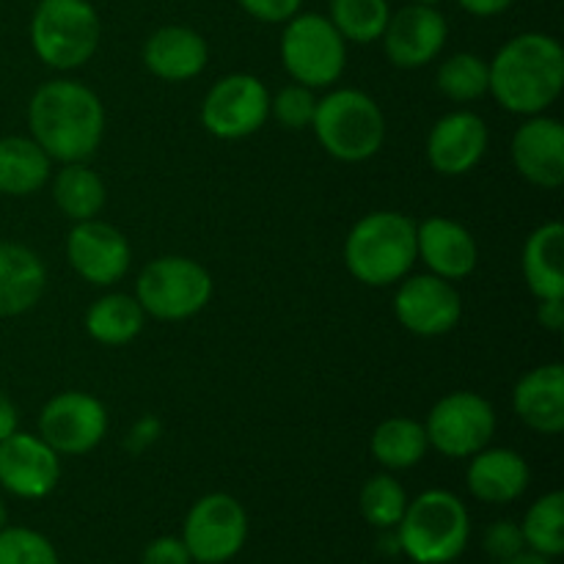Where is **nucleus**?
<instances>
[{"label":"nucleus","mask_w":564,"mask_h":564,"mask_svg":"<svg viewBox=\"0 0 564 564\" xmlns=\"http://www.w3.org/2000/svg\"><path fill=\"white\" fill-rule=\"evenodd\" d=\"M47 268L42 257L20 242L0 240V317L31 312L44 295Z\"/></svg>","instance_id":"5701e85b"},{"label":"nucleus","mask_w":564,"mask_h":564,"mask_svg":"<svg viewBox=\"0 0 564 564\" xmlns=\"http://www.w3.org/2000/svg\"><path fill=\"white\" fill-rule=\"evenodd\" d=\"M53 176V160L31 135L0 138V193L25 198L42 191Z\"/></svg>","instance_id":"393cba45"},{"label":"nucleus","mask_w":564,"mask_h":564,"mask_svg":"<svg viewBox=\"0 0 564 564\" xmlns=\"http://www.w3.org/2000/svg\"><path fill=\"white\" fill-rule=\"evenodd\" d=\"M482 549L496 564L512 560V556H518L521 551H527L521 523H516V521L490 523L482 534Z\"/></svg>","instance_id":"f704fd0d"},{"label":"nucleus","mask_w":564,"mask_h":564,"mask_svg":"<svg viewBox=\"0 0 564 564\" xmlns=\"http://www.w3.org/2000/svg\"><path fill=\"white\" fill-rule=\"evenodd\" d=\"M0 564H58V551L36 529L6 523L0 529Z\"/></svg>","instance_id":"473e14b6"},{"label":"nucleus","mask_w":564,"mask_h":564,"mask_svg":"<svg viewBox=\"0 0 564 564\" xmlns=\"http://www.w3.org/2000/svg\"><path fill=\"white\" fill-rule=\"evenodd\" d=\"M380 39H383L386 58L397 69H424L444 50L449 25L435 6L408 3L405 9L389 17V25Z\"/></svg>","instance_id":"dca6fc26"},{"label":"nucleus","mask_w":564,"mask_h":564,"mask_svg":"<svg viewBox=\"0 0 564 564\" xmlns=\"http://www.w3.org/2000/svg\"><path fill=\"white\" fill-rule=\"evenodd\" d=\"M400 551L416 564H452L460 560L471 540V518L466 505L449 490H424L408 501L397 523Z\"/></svg>","instance_id":"20e7f679"},{"label":"nucleus","mask_w":564,"mask_h":564,"mask_svg":"<svg viewBox=\"0 0 564 564\" xmlns=\"http://www.w3.org/2000/svg\"><path fill=\"white\" fill-rule=\"evenodd\" d=\"M237 3L253 20L268 22V25H284L286 20H292L301 11L303 0H237Z\"/></svg>","instance_id":"c9c22d12"},{"label":"nucleus","mask_w":564,"mask_h":564,"mask_svg":"<svg viewBox=\"0 0 564 564\" xmlns=\"http://www.w3.org/2000/svg\"><path fill=\"white\" fill-rule=\"evenodd\" d=\"M248 540V512L235 496L207 494L182 523V543L196 564H226Z\"/></svg>","instance_id":"1a4fd4ad"},{"label":"nucleus","mask_w":564,"mask_h":564,"mask_svg":"<svg viewBox=\"0 0 564 564\" xmlns=\"http://www.w3.org/2000/svg\"><path fill=\"white\" fill-rule=\"evenodd\" d=\"M521 268L538 301L564 297V226L560 220H549L527 237Z\"/></svg>","instance_id":"b1692460"},{"label":"nucleus","mask_w":564,"mask_h":564,"mask_svg":"<svg viewBox=\"0 0 564 564\" xmlns=\"http://www.w3.org/2000/svg\"><path fill=\"white\" fill-rule=\"evenodd\" d=\"M53 202L69 220H91L102 213L108 191L97 171L86 163H64L53 176Z\"/></svg>","instance_id":"cd10ccee"},{"label":"nucleus","mask_w":564,"mask_h":564,"mask_svg":"<svg viewBox=\"0 0 564 564\" xmlns=\"http://www.w3.org/2000/svg\"><path fill=\"white\" fill-rule=\"evenodd\" d=\"M147 325L141 303L135 295L124 292H110V295L97 297L86 312V330L94 341L105 347H121L138 339V334Z\"/></svg>","instance_id":"a878e982"},{"label":"nucleus","mask_w":564,"mask_h":564,"mask_svg":"<svg viewBox=\"0 0 564 564\" xmlns=\"http://www.w3.org/2000/svg\"><path fill=\"white\" fill-rule=\"evenodd\" d=\"M416 259H422L424 268L438 279L460 281L477 270L479 248L466 226L433 215L416 224Z\"/></svg>","instance_id":"6ab92c4d"},{"label":"nucleus","mask_w":564,"mask_h":564,"mask_svg":"<svg viewBox=\"0 0 564 564\" xmlns=\"http://www.w3.org/2000/svg\"><path fill=\"white\" fill-rule=\"evenodd\" d=\"M270 119V91L257 75L235 72L215 83L202 102V124L220 141L253 135Z\"/></svg>","instance_id":"9b49d317"},{"label":"nucleus","mask_w":564,"mask_h":564,"mask_svg":"<svg viewBox=\"0 0 564 564\" xmlns=\"http://www.w3.org/2000/svg\"><path fill=\"white\" fill-rule=\"evenodd\" d=\"M512 411L529 430L560 435L564 430V367L543 364L523 375L512 389Z\"/></svg>","instance_id":"4be33fe9"},{"label":"nucleus","mask_w":564,"mask_h":564,"mask_svg":"<svg viewBox=\"0 0 564 564\" xmlns=\"http://www.w3.org/2000/svg\"><path fill=\"white\" fill-rule=\"evenodd\" d=\"M408 494L400 485V479H394L391 474H375L372 479H367L358 496V507H361V516L369 527L380 529V532H391L397 529V523L402 521L408 507Z\"/></svg>","instance_id":"2f4dec72"},{"label":"nucleus","mask_w":564,"mask_h":564,"mask_svg":"<svg viewBox=\"0 0 564 564\" xmlns=\"http://www.w3.org/2000/svg\"><path fill=\"white\" fill-rule=\"evenodd\" d=\"M213 275L202 262L187 257H158L135 281V301L143 314L163 323L196 317L213 301Z\"/></svg>","instance_id":"0eeeda50"},{"label":"nucleus","mask_w":564,"mask_h":564,"mask_svg":"<svg viewBox=\"0 0 564 564\" xmlns=\"http://www.w3.org/2000/svg\"><path fill=\"white\" fill-rule=\"evenodd\" d=\"M488 61L474 53H455L441 61L435 72V86L452 102H474L488 94Z\"/></svg>","instance_id":"7c9ffc66"},{"label":"nucleus","mask_w":564,"mask_h":564,"mask_svg":"<svg viewBox=\"0 0 564 564\" xmlns=\"http://www.w3.org/2000/svg\"><path fill=\"white\" fill-rule=\"evenodd\" d=\"M6 523H9V510H6V501L3 496H0V529H3Z\"/></svg>","instance_id":"37998d69"},{"label":"nucleus","mask_w":564,"mask_h":564,"mask_svg":"<svg viewBox=\"0 0 564 564\" xmlns=\"http://www.w3.org/2000/svg\"><path fill=\"white\" fill-rule=\"evenodd\" d=\"M389 0H330V17L345 42L372 44L389 25Z\"/></svg>","instance_id":"c756f323"},{"label":"nucleus","mask_w":564,"mask_h":564,"mask_svg":"<svg viewBox=\"0 0 564 564\" xmlns=\"http://www.w3.org/2000/svg\"><path fill=\"white\" fill-rule=\"evenodd\" d=\"M314 110H317L314 88L303 86V83H290L275 97H270V116L284 130H312Z\"/></svg>","instance_id":"72a5a7b5"},{"label":"nucleus","mask_w":564,"mask_h":564,"mask_svg":"<svg viewBox=\"0 0 564 564\" xmlns=\"http://www.w3.org/2000/svg\"><path fill=\"white\" fill-rule=\"evenodd\" d=\"M463 11L471 17H499L510 9L516 0H457Z\"/></svg>","instance_id":"ea45409f"},{"label":"nucleus","mask_w":564,"mask_h":564,"mask_svg":"<svg viewBox=\"0 0 564 564\" xmlns=\"http://www.w3.org/2000/svg\"><path fill=\"white\" fill-rule=\"evenodd\" d=\"M17 430H20V413H17V405L11 402V397L0 391V441L14 435Z\"/></svg>","instance_id":"a19ab883"},{"label":"nucleus","mask_w":564,"mask_h":564,"mask_svg":"<svg viewBox=\"0 0 564 564\" xmlns=\"http://www.w3.org/2000/svg\"><path fill=\"white\" fill-rule=\"evenodd\" d=\"M499 564H551V560H545V556L540 554H532V551H521L518 556H512V560L499 562Z\"/></svg>","instance_id":"79ce46f5"},{"label":"nucleus","mask_w":564,"mask_h":564,"mask_svg":"<svg viewBox=\"0 0 564 564\" xmlns=\"http://www.w3.org/2000/svg\"><path fill=\"white\" fill-rule=\"evenodd\" d=\"M488 94L516 116L545 113L564 88V50L540 31L518 33L488 64Z\"/></svg>","instance_id":"f03ea898"},{"label":"nucleus","mask_w":564,"mask_h":564,"mask_svg":"<svg viewBox=\"0 0 564 564\" xmlns=\"http://www.w3.org/2000/svg\"><path fill=\"white\" fill-rule=\"evenodd\" d=\"M394 314L416 336H444L463 317V297L455 284L433 273L405 275L394 295Z\"/></svg>","instance_id":"ddd939ff"},{"label":"nucleus","mask_w":564,"mask_h":564,"mask_svg":"<svg viewBox=\"0 0 564 564\" xmlns=\"http://www.w3.org/2000/svg\"><path fill=\"white\" fill-rule=\"evenodd\" d=\"M66 259L83 281L94 286H113L127 275L132 262V248L124 231L113 224L91 218L75 224L66 237Z\"/></svg>","instance_id":"4468645a"},{"label":"nucleus","mask_w":564,"mask_h":564,"mask_svg":"<svg viewBox=\"0 0 564 564\" xmlns=\"http://www.w3.org/2000/svg\"><path fill=\"white\" fill-rule=\"evenodd\" d=\"M207 39L187 25H163L143 44V64L154 77L185 83L207 69Z\"/></svg>","instance_id":"412c9836"},{"label":"nucleus","mask_w":564,"mask_h":564,"mask_svg":"<svg viewBox=\"0 0 564 564\" xmlns=\"http://www.w3.org/2000/svg\"><path fill=\"white\" fill-rule=\"evenodd\" d=\"M102 42V20L91 0H39L31 17V47L58 72L88 64Z\"/></svg>","instance_id":"423d86ee"},{"label":"nucleus","mask_w":564,"mask_h":564,"mask_svg":"<svg viewBox=\"0 0 564 564\" xmlns=\"http://www.w3.org/2000/svg\"><path fill=\"white\" fill-rule=\"evenodd\" d=\"M488 124L474 110L441 116L427 135V160L441 176H463L482 163L488 152Z\"/></svg>","instance_id":"a211bd4d"},{"label":"nucleus","mask_w":564,"mask_h":564,"mask_svg":"<svg viewBox=\"0 0 564 564\" xmlns=\"http://www.w3.org/2000/svg\"><path fill=\"white\" fill-rule=\"evenodd\" d=\"M61 479V455L39 435L20 433L0 441V488L25 501L47 499Z\"/></svg>","instance_id":"2eb2a0df"},{"label":"nucleus","mask_w":564,"mask_h":564,"mask_svg":"<svg viewBox=\"0 0 564 564\" xmlns=\"http://www.w3.org/2000/svg\"><path fill=\"white\" fill-rule=\"evenodd\" d=\"M28 130L50 160L86 163L105 135L102 99L69 77L42 83L28 102Z\"/></svg>","instance_id":"f257e3e1"},{"label":"nucleus","mask_w":564,"mask_h":564,"mask_svg":"<svg viewBox=\"0 0 564 564\" xmlns=\"http://www.w3.org/2000/svg\"><path fill=\"white\" fill-rule=\"evenodd\" d=\"M424 430L435 452L460 460L477 455L490 444L496 435V411L485 397L474 391H452L435 402Z\"/></svg>","instance_id":"9d476101"},{"label":"nucleus","mask_w":564,"mask_h":564,"mask_svg":"<svg viewBox=\"0 0 564 564\" xmlns=\"http://www.w3.org/2000/svg\"><path fill=\"white\" fill-rule=\"evenodd\" d=\"M108 435V411L102 400L86 391H61L39 413V438L58 455L80 457L97 449Z\"/></svg>","instance_id":"f8f14e48"},{"label":"nucleus","mask_w":564,"mask_h":564,"mask_svg":"<svg viewBox=\"0 0 564 564\" xmlns=\"http://www.w3.org/2000/svg\"><path fill=\"white\" fill-rule=\"evenodd\" d=\"M411 3H427V6H438V3H444V0H411Z\"/></svg>","instance_id":"c03bdc74"},{"label":"nucleus","mask_w":564,"mask_h":564,"mask_svg":"<svg viewBox=\"0 0 564 564\" xmlns=\"http://www.w3.org/2000/svg\"><path fill=\"white\" fill-rule=\"evenodd\" d=\"M538 323L551 334H562L564 328V297H543L538 301Z\"/></svg>","instance_id":"58836bf2"},{"label":"nucleus","mask_w":564,"mask_h":564,"mask_svg":"<svg viewBox=\"0 0 564 564\" xmlns=\"http://www.w3.org/2000/svg\"><path fill=\"white\" fill-rule=\"evenodd\" d=\"M532 482V468L523 460L521 452L496 446V449H479L471 455L466 471L468 494L485 505H512L527 494Z\"/></svg>","instance_id":"aec40b11"},{"label":"nucleus","mask_w":564,"mask_h":564,"mask_svg":"<svg viewBox=\"0 0 564 564\" xmlns=\"http://www.w3.org/2000/svg\"><path fill=\"white\" fill-rule=\"evenodd\" d=\"M372 457L389 471H405L419 466L430 449L427 430L422 422H413L408 416H391L375 427L369 441Z\"/></svg>","instance_id":"bb28decb"},{"label":"nucleus","mask_w":564,"mask_h":564,"mask_svg":"<svg viewBox=\"0 0 564 564\" xmlns=\"http://www.w3.org/2000/svg\"><path fill=\"white\" fill-rule=\"evenodd\" d=\"M518 174L534 187L556 191L564 185V127L554 116H527L510 143Z\"/></svg>","instance_id":"f3484780"},{"label":"nucleus","mask_w":564,"mask_h":564,"mask_svg":"<svg viewBox=\"0 0 564 564\" xmlns=\"http://www.w3.org/2000/svg\"><path fill=\"white\" fill-rule=\"evenodd\" d=\"M281 61L295 83L308 88H328L345 75L347 42L334 22L314 11H297L284 22Z\"/></svg>","instance_id":"6e6552de"},{"label":"nucleus","mask_w":564,"mask_h":564,"mask_svg":"<svg viewBox=\"0 0 564 564\" xmlns=\"http://www.w3.org/2000/svg\"><path fill=\"white\" fill-rule=\"evenodd\" d=\"M312 130L319 147L341 163H364L386 143V116L369 94L336 88L317 99Z\"/></svg>","instance_id":"39448f33"},{"label":"nucleus","mask_w":564,"mask_h":564,"mask_svg":"<svg viewBox=\"0 0 564 564\" xmlns=\"http://www.w3.org/2000/svg\"><path fill=\"white\" fill-rule=\"evenodd\" d=\"M160 435H163V424H160L158 416L147 413V416H141L130 427V433H127V441H124V449L130 452V455H141V452L152 449V446L158 444Z\"/></svg>","instance_id":"4c0bfd02"},{"label":"nucleus","mask_w":564,"mask_h":564,"mask_svg":"<svg viewBox=\"0 0 564 564\" xmlns=\"http://www.w3.org/2000/svg\"><path fill=\"white\" fill-rule=\"evenodd\" d=\"M345 264L367 286L400 284L416 264V220L397 209L364 215L345 240Z\"/></svg>","instance_id":"7ed1b4c3"},{"label":"nucleus","mask_w":564,"mask_h":564,"mask_svg":"<svg viewBox=\"0 0 564 564\" xmlns=\"http://www.w3.org/2000/svg\"><path fill=\"white\" fill-rule=\"evenodd\" d=\"M523 543L532 554L556 560L564 554V494L551 490L527 510L521 523Z\"/></svg>","instance_id":"c85d7f7f"},{"label":"nucleus","mask_w":564,"mask_h":564,"mask_svg":"<svg viewBox=\"0 0 564 564\" xmlns=\"http://www.w3.org/2000/svg\"><path fill=\"white\" fill-rule=\"evenodd\" d=\"M141 564H193L182 538H158L143 549Z\"/></svg>","instance_id":"e433bc0d"}]
</instances>
